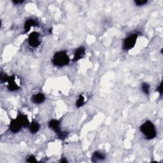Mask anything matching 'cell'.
Masks as SVG:
<instances>
[{
    "instance_id": "cell-17",
    "label": "cell",
    "mask_w": 163,
    "mask_h": 163,
    "mask_svg": "<svg viewBox=\"0 0 163 163\" xmlns=\"http://www.w3.org/2000/svg\"><path fill=\"white\" fill-rule=\"evenodd\" d=\"M135 3L136 6H143L148 3L147 0H136L135 1Z\"/></svg>"
},
{
    "instance_id": "cell-16",
    "label": "cell",
    "mask_w": 163,
    "mask_h": 163,
    "mask_svg": "<svg viewBox=\"0 0 163 163\" xmlns=\"http://www.w3.org/2000/svg\"><path fill=\"white\" fill-rule=\"evenodd\" d=\"M10 76H8L6 73L2 72L1 73V75H0V78H1V82L2 83H5V82H7L8 80H9Z\"/></svg>"
},
{
    "instance_id": "cell-12",
    "label": "cell",
    "mask_w": 163,
    "mask_h": 163,
    "mask_svg": "<svg viewBox=\"0 0 163 163\" xmlns=\"http://www.w3.org/2000/svg\"><path fill=\"white\" fill-rule=\"evenodd\" d=\"M29 131L32 134H36L40 129V126L36 121H32L29 126Z\"/></svg>"
},
{
    "instance_id": "cell-6",
    "label": "cell",
    "mask_w": 163,
    "mask_h": 163,
    "mask_svg": "<svg viewBox=\"0 0 163 163\" xmlns=\"http://www.w3.org/2000/svg\"><path fill=\"white\" fill-rule=\"evenodd\" d=\"M23 127L22 124H21L19 119L17 117L15 119H12L10 123L9 129L10 131L13 133H17L20 131L21 129Z\"/></svg>"
},
{
    "instance_id": "cell-3",
    "label": "cell",
    "mask_w": 163,
    "mask_h": 163,
    "mask_svg": "<svg viewBox=\"0 0 163 163\" xmlns=\"http://www.w3.org/2000/svg\"><path fill=\"white\" fill-rule=\"evenodd\" d=\"M138 37V34L133 33L130 35L129 36L126 37L123 42V50L125 51H128L135 46L136 44L137 38Z\"/></svg>"
},
{
    "instance_id": "cell-1",
    "label": "cell",
    "mask_w": 163,
    "mask_h": 163,
    "mask_svg": "<svg viewBox=\"0 0 163 163\" xmlns=\"http://www.w3.org/2000/svg\"><path fill=\"white\" fill-rule=\"evenodd\" d=\"M70 62V59L67 52L64 51H60L54 54L52 59V63L55 66L64 67L67 66Z\"/></svg>"
},
{
    "instance_id": "cell-20",
    "label": "cell",
    "mask_w": 163,
    "mask_h": 163,
    "mask_svg": "<svg viewBox=\"0 0 163 163\" xmlns=\"http://www.w3.org/2000/svg\"><path fill=\"white\" fill-rule=\"evenodd\" d=\"M157 91L158 93L160 94V95L162 96V82H161L160 85L157 87Z\"/></svg>"
},
{
    "instance_id": "cell-5",
    "label": "cell",
    "mask_w": 163,
    "mask_h": 163,
    "mask_svg": "<svg viewBox=\"0 0 163 163\" xmlns=\"http://www.w3.org/2000/svg\"><path fill=\"white\" fill-rule=\"evenodd\" d=\"M40 35L39 32L33 31L28 36V44L30 47L32 48H36L38 47L41 42L40 41Z\"/></svg>"
},
{
    "instance_id": "cell-10",
    "label": "cell",
    "mask_w": 163,
    "mask_h": 163,
    "mask_svg": "<svg viewBox=\"0 0 163 163\" xmlns=\"http://www.w3.org/2000/svg\"><path fill=\"white\" fill-rule=\"evenodd\" d=\"M45 95L41 93L32 95L31 97L32 102L36 104H40L43 103L45 101Z\"/></svg>"
},
{
    "instance_id": "cell-22",
    "label": "cell",
    "mask_w": 163,
    "mask_h": 163,
    "mask_svg": "<svg viewBox=\"0 0 163 163\" xmlns=\"http://www.w3.org/2000/svg\"><path fill=\"white\" fill-rule=\"evenodd\" d=\"M61 162H68V161L65 159V158H62L60 161Z\"/></svg>"
},
{
    "instance_id": "cell-8",
    "label": "cell",
    "mask_w": 163,
    "mask_h": 163,
    "mask_svg": "<svg viewBox=\"0 0 163 163\" xmlns=\"http://www.w3.org/2000/svg\"><path fill=\"white\" fill-rule=\"evenodd\" d=\"M39 23L38 22L33 19H28L25 23H24V29L25 32H28L32 27H36L38 26Z\"/></svg>"
},
{
    "instance_id": "cell-21",
    "label": "cell",
    "mask_w": 163,
    "mask_h": 163,
    "mask_svg": "<svg viewBox=\"0 0 163 163\" xmlns=\"http://www.w3.org/2000/svg\"><path fill=\"white\" fill-rule=\"evenodd\" d=\"M24 2V1H20V0H19V1H17V0H16V1H13L12 2H13L15 5H19V4H21V3H22Z\"/></svg>"
},
{
    "instance_id": "cell-15",
    "label": "cell",
    "mask_w": 163,
    "mask_h": 163,
    "mask_svg": "<svg viewBox=\"0 0 163 163\" xmlns=\"http://www.w3.org/2000/svg\"><path fill=\"white\" fill-rule=\"evenodd\" d=\"M142 92L146 94V95H149L150 93V85L148 83L144 82L142 84Z\"/></svg>"
},
{
    "instance_id": "cell-9",
    "label": "cell",
    "mask_w": 163,
    "mask_h": 163,
    "mask_svg": "<svg viewBox=\"0 0 163 163\" xmlns=\"http://www.w3.org/2000/svg\"><path fill=\"white\" fill-rule=\"evenodd\" d=\"M85 54V49L84 47H80L75 51L73 57V61L77 62L84 58Z\"/></svg>"
},
{
    "instance_id": "cell-4",
    "label": "cell",
    "mask_w": 163,
    "mask_h": 163,
    "mask_svg": "<svg viewBox=\"0 0 163 163\" xmlns=\"http://www.w3.org/2000/svg\"><path fill=\"white\" fill-rule=\"evenodd\" d=\"M8 86L7 88L10 91H18L21 87L19 78L15 75L10 76L7 81Z\"/></svg>"
},
{
    "instance_id": "cell-14",
    "label": "cell",
    "mask_w": 163,
    "mask_h": 163,
    "mask_svg": "<svg viewBox=\"0 0 163 163\" xmlns=\"http://www.w3.org/2000/svg\"><path fill=\"white\" fill-rule=\"evenodd\" d=\"M86 100H85V97L83 94H81L79 96L78 100H77L76 102V106L78 108L83 107V106L85 104Z\"/></svg>"
},
{
    "instance_id": "cell-18",
    "label": "cell",
    "mask_w": 163,
    "mask_h": 163,
    "mask_svg": "<svg viewBox=\"0 0 163 163\" xmlns=\"http://www.w3.org/2000/svg\"><path fill=\"white\" fill-rule=\"evenodd\" d=\"M68 133L67 132H66V131H61V133L59 134V135H58V137L60 138V139H61V140H64L65 139V138H66V137H67V136H68Z\"/></svg>"
},
{
    "instance_id": "cell-11",
    "label": "cell",
    "mask_w": 163,
    "mask_h": 163,
    "mask_svg": "<svg viewBox=\"0 0 163 163\" xmlns=\"http://www.w3.org/2000/svg\"><path fill=\"white\" fill-rule=\"evenodd\" d=\"M106 159L105 155L100 151H96L93 153L91 157V161L93 162H97L103 161Z\"/></svg>"
},
{
    "instance_id": "cell-7",
    "label": "cell",
    "mask_w": 163,
    "mask_h": 163,
    "mask_svg": "<svg viewBox=\"0 0 163 163\" xmlns=\"http://www.w3.org/2000/svg\"><path fill=\"white\" fill-rule=\"evenodd\" d=\"M48 127L54 131L57 135H59L61 131L60 122L58 120L52 119L51 120H50L49 122H48Z\"/></svg>"
},
{
    "instance_id": "cell-13",
    "label": "cell",
    "mask_w": 163,
    "mask_h": 163,
    "mask_svg": "<svg viewBox=\"0 0 163 163\" xmlns=\"http://www.w3.org/2000/svg\"><path fill=\"white\" fill-rule=\"evenodd\" d=\"M17 118L21 121L23 127H29V126L30 124V122H29L27 116H26L25 115H24V114H22V113H20L18 115Z\"/></svg>"
},
{
    "instance_id": "cell-19",
    "label": "cell",
    "mask_w": 163,
    "mask_h": 163,
    "mask_svg": "<svg viewBox=\"0 0 163 163\" xmlns=\"http://www.w3.org/2000/svg\"><path fill=\"white\" fill-rule=\"evenodd\" d=\"M26 161L28 162H36V158H35V157L34 156H32V155H31V156L28 157Z\"/></svg>"
},
{
    "instance_id": "cell-2",
    "label": "cell",
    "mask_w": 163,
    "mask_h": 163,
    "mask_svg": "<svg viewBox=\"0 0 163 163\" xmlns=\"http://www.w3.org/2000/svg\"><path fill=\"white\" fill-rule=\"evenodd\" d=\"M140 131L147 140H152L157 136L156 126L150 120H146L140 126Z\"/></svg>"
}]
</instances>
